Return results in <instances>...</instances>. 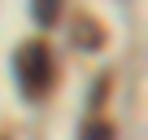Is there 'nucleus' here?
<instances>
[{"label":"nucleus","instance_id":"nucleus-3","mask_svg":"<svg viewBox=\"0 0 148 140\" xmlns=\"http://www.w3.org/2000/svg\"><path fill=\"white\" fill-rule=\"evenodd\" d=\"M79 48H100L105 44V26H96L92 18H79V35H74Z\"/></svg>","mask_w":148,"mask_h":140},{"label":"nucleus","instance_id":"nucleus-5","mask_svg":"<svg viewBox=\"0 0 148 140\" xmlns=\"http://www.w3.org/2000/svg\"><path fill=\"white\" fill-rule=\"evenodd\" d=\"M0 140H9V136H0Z\"/></svg>","mask_w":148,"mask_h":140},{"label":"nucleus","instance_id":"nucleus-1","mask_svg":"<svg viewBox=\"0 0 148 140\" xmlns=\"http://www.w3.org/2000/svg\"><path fill=\"white\" fill-rule=\"evenodd\" d=\"M13 61H18V83H22V92H26L31 101L52 92V83H57V57H52V48H48L44 40L22 44Z\"/></svg>","mask_w":148,"mask_h":140},{"label":"nucleus","instance_id":"nucleus-2","mask_svg":"<svg viewBox=\"0 0 148 140\" xmlns=\"http://www.w3.org/2000/svg\"><path fill=\"white\" fill-rule=\"evenodd\" d=\"M61 9H65V0H31V18H35L39 31H52L57 18H61Z\"/></svg>","mask_w":148,"mask_h":140},{"label":"nucleus","instance_id":"nucleus-4","mask_svg":"<svg viewBox=\"0 0 148 140\" xmlns=\"http://www.w3.org/2000/svg\"><path fill=\"white\" fill-rule=\"evenodd\" d=\"M83 140H113V127H109V123H92V127L83 131Z\"/></svg>","mask_w":148,"mask_h":140}]
</instances>
